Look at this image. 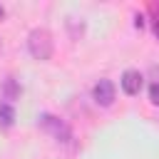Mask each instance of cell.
I'll list each match as a JSON object with an SVG mask.
<instances>
[{
  "label": "cell",
  "mask_w": 159,
  "mask_h": 159,
  "mask_svg": "<svg viewBox=\"0 0 159 159\" xmlns=\"http://www.w3.org/2000/svg\"><path fill=\"white\" fill-rule=\"evenodd\" d=\"M114 97H117V87H114L112 80H99L92 87V99L99 107H112L114 104Z\"/></svg>",
  "instance_id": "3"
},
{
  "label": "cell",
  "mask_w": 159,
  "mask_h": 159,
  "mask_svg": "<svg viewBox=\"0 0 159 159\" xmlns=\"http://www.w3.org/2000/svg\"><path fill=\"white\" fill-rule=\"evenodd\" d=\"M2 17H5V7L0 5V20H2Z\"/></svg>",
  "instance_id": "10"
},
{
  "label": "cell",
  "mask_w": 159,
  "mask_h": 159,
  "mask_svg": "<svg viewBox=\"0 0 159 159\" xmlns=\"http://www.w3.org/2000/svg\"><path fill=\"white\" fill-rule=\"evenodd\" d=\"M17 97H20V87H17V82H15L12 77H7V80L2 82V99L12 104Z\"/></svg>",
  "instance_id": "5"
},
{
  "label": "cell",
  "mask_w": 159,
  "mask_h": 159,
  "mask_svg": "<svg viewBox=\"0 0 159 159\" xmlns=\"http://www.w3.org/2000/svg\"><path fill=\"white\" fill-rule=\"evenodd\" d=\"M52 47H55V42H52L50 30H45V27L30 30V35H27V50H30V55L35 60H40V62L50 60L52 57Z\"/></svg>",
  "instance_id": "1"
},
{
  "label": "cell",
  "mask_w": 159,
  "mask_h": 159,
  "mask_svg": "<svg viewBox=\"0 0 159 159\" xmlns=\"http://www.w3.org/2000/svg\"><path fill=\"white\" fill-rule=\"evenodd\" d=\"M119 84H122L124 94L134 97V94H139V92H142L144 77H142V72H139V70H124V72H122V80H119Z\"/></svg>",
  "instance_id": "4"
},
{
  "label": "cell",
  "mask_w": 159,
  "mask_h": 159,
  "mask_svg": "<svg viewBox=\"0 0 159 159\" xmlns=\"http://www.w3.org/2000/svg\"><path fill=\"white\" fill-rule=\"evenodd\" d=\"M37 127L40 129H45L55 142H60V144H70V139H72V129L60 119V117H55V114H50V112H42L40 117H37Z\"/></svg>",
  "instance_id": "2"
},
{
  "label": "cell",
  "mask_w": 159,
  "mask_h": 159,
  "mask_svg": "<svg viewBox=\"0 0 159 159\" xmlns=\"http://www.w3.org/2000/svg\"><path fill=\"white\" fill-rule=\"evenodd\" d=\"M134 25H137V27H144V17H142V15H139V12H137V15H134Z\"/></svg>",
  "instance_id": "8"
},
{
  "label": "cell",
  "mask_w": 159,
  "mask_h": 159,
  "mask_svg": "<svg viewBox=\"0 0 159 159\" xmlns=\"http://www.w3.org/2000/svg\"><path fill=\"white\" fill-rule=\"evenodd\" d=\"M154 32H157V37H159V20H154Z\"/></svg>",
  "instance_id": "9"
},
{
  "label": "cell",
  "mask_w": 159,
  "mask_h": 159,
  "mask_svg": "<svg viewBox=\"0 0 159 159\" xmlns=\"http://www.w3.org/2000/svg\"><path fill=\"white\" fill-rule=\"evenodd\" d=\"M0 124L2 127H12L15 124V107L10 102H0Z\"/></svg>",
  "instance_id": "6"
},
{
  "label": "cell",
  "mask_w": 159,
  "mask_h": 159,
  "mask_svg": "<svg viewBox=\"0 0 159 159\" xmlns=\"http://www.w3.org/2000/svg\"><path fill=\"white\" fill-rule=\"evenodd\" d=\"M149 99H152V104H159V84L157 82H152V87H149Z\"/></svg>",
  "instance_id": "7"
}]
</instances>
